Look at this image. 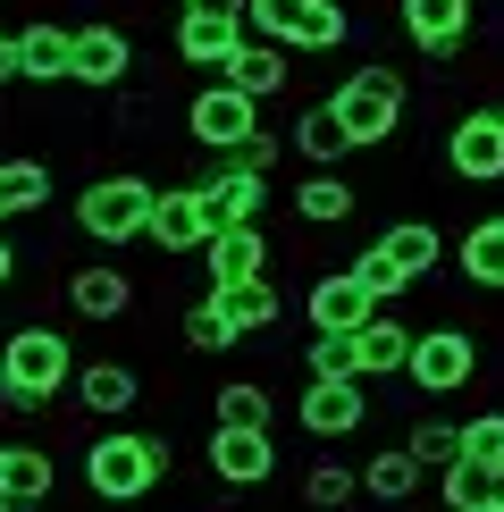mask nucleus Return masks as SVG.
Here are the masks:
<instances>
[{"label": "nucleus", "instance_id": "obj_10", "mask_svg": "<svg viewBox=\"0 0 504 512\" xmlns=\"http://www.w3.org/2000/svg\"><path fill=\"white\" fill-rule=\"evenodd\" d=\"M185 185L210 202V219H219V227H252L269 210V177H261V168H244L236 152H202V168Z\"/></svg>", "mask_w": 504, "mask_h": 512}, {"label": "nucleus", "instance_id": "obj_12", "mask_svg": "<svg viewBox=\"0 0 504 512\" xmlns=\"http://www.w3.org/2000/svg\"><path fill=\"white\" fill-rule=\"evenodd\" d=\"M126 76H135V34H126L118 17H84L76 51H68V84H84V93H118Z\"/></svg>", "mask_w": 504, "mask_h": 512}, {"label": "nucleus", "instance_id": "obj_29", "mask_svg": "<svg viewBox=\"0 0 504 512\" xmlns=\"http://www.w3.org/2000/svg\"><path fill=\"white\" fill-rule=\"evenodd\" d=\"M378 244H387V261L404 269L412 286H420V277H437V269H446V236H437L429 219H387V227H378Z\"/></svg>", "mask_w": 504, "mask_h": 512}, {"label": "nucleus", "instance_id": "obj_39", "mask_svg": "<svg viewBox=\"0 0 504 512\" xmlns=\"http://www.w3.org/2000/svg\"><path fill=\"white\" fill-rule=\"evenodd\" d=\"M17 269H26V261H17V244H9V236H0V294H9V286H17Z\"/></svg>", "mask_w": 504, "mask_h": 512}, {"label": "nucleus", "instance_id": "obj_35", "mask_svg": "<svg viewBox=\"0 0 504 512\" xmlns=\"http://www.w3.org/2000/svg\"><path fill=\"white\" fill-rule=\"evenodd\" d=\"M462 462H479V471H496V462H504V403H488V412L462 420Z\"/></svg>", "mask_w": 504, "mask_h": 512}, {"label": "nucleus", "instance_id": "obj_4", "mask_svg": "<svg viewBox=\"0 0 504 512\" xmlns=\"http://www.w3.org/2000/svg\"><path fill=\"white\" fill-rule=\"evenodd\" d=\"M152 194H160V185L143 177V168H110V177H93L76 194V236L101 244V252L143 244V227H152Z\"/></svg>", "mask_w": 504, "mask_h": 512}, {"label": "nucleus", "instance_id": "obj_17", "mask_svg": "<svg viewBox=\"0 0 504 512\" xmlns=\"http://www.w3.org/2000/svg\"><path fill=\"white\" fill-rule=\"evenodd\" d=\"M370 311H387V303H378V294H370L353 269H320V277L303 286V319H311L320 336H353Z\"/></svg>", "mask_w": 504, "mask_h": 512}, {"label": "nucleus", "instance_id": "obj_18", "mask_svg": "<svg viewBox=\"0 0 504 512\" xmlns=\"http://www.w3.org/2000/svg\"><path fill=\"white\" fill-rule=\"evenodd\" d=\"M353 210H362V194H353L345 168H303V185H294V219H303L311 236H336V227H353Z\"/></svg>", "mask_w": 504, "mask_h": 512}, {"label": "nucleus", "instance_id": "obj_41", "mask_svg": "<svg viewBox=\"0 0 504 512\" xmlns=\"http://www.w3.org/2000/svg\"><path fill=\"white\" fill-rule=\"evenodd\" d=\"M0 84H17V34H0Z\"/></svg>", "mask_w": 504, "mask_h": 512}, {"label": "nucleus", "instance_id": "obj_19", "mask_svg": "<svg viewBox=\"0 0 504 512\" xmlns=\"http://www.w3.org/2000/svg\"><path fill=\"white\" fill-rule=\"evenodd\" d=\"M244 34H252L244 17H202V9H177V26H168V51H177L185 68H210V76H219V68H227V51H236Z\"/></svg>", "mask_w": 504, "mask_h": 512}, {"label": "nucleus", "instance_id": "obj_37", "mask_svg": "<svg viewBox=\"0 0 504 512\" xmlns=\"http://www.w3.org/2000/svg\"><path fill=\"white\" fill-rule=\"evenodd\" d=\"M294 361H303V378H353V336H320L311 328Z\"/></svg>", "mask_w": 504, "mask_h": 512}, {"label": "nucleus", "instance_id": "obj_30", "mask_svg": "<svg viewBox=\"0 0 504 512\" xmlns=\"http://www.w3.org/2000/svg\"><path fill=\"white\" fill-rule=\"evenodd\" d=\"M51 487H59V462L42 454V445H9V504L42 512V504H51Z\"/></svg>", "mask_w": 504, "mask_h": 512}, {"label": "nucleus", "instance_id": "obj_26", "mask_svg": "<svg viewBox=\"0 0 504 512\" xmlns=\"http://www.w3.org/2000/svg\"><path fill=\"white\" fill-rule=\"evenodd\" d=\"M420 479H429V471L412 462V445H378V454L362 462V496H370L378 512H404V504L420 496Z\"/></svg>", "mask_w": 504, "mask_h": 512}, {"label": "nucleus", "instance_id": "obj_25", "mask_svg": "<svg viewBox=\"0 0 504 512\" xmlns=\"http://www.w3.org/2000/svg\"><path fill=\"white\" fill-rule=\"evenodd\" d=\"M286 160H303V168H345V160H353V143H345V126H336L328 101H303V110H294Z\"/></svg>", "mask_w": 504, "mask_h": 512}, {"label": "nucleus", "instance_id": "obj_9", "mask_svg": "<svg viewBox=\"0 0 504 512\" xmlns=\"http://www.w3.org/2000/svg\"><path fill=\"white\" fill-rule=\"evenodd\" d=\"M362 420H370V378H303V395H294V429L311 445H345Z\"/></svg>", "mask_w": 504, "mask_h": 512}, {"label": "nucleus", "instance_id": "obj_38", "mask_svg": "<svg viewBox=\"0 0 504 512\" xmlns=\"http://www.w3.org/2000/svg\"><path fill=\"white\" fill-rule=\"evenodd\" d=\"M236 160H244V168H261V177H269V168L286 160V135H278V126H252V135L236 143Z\"/></svg>", "mask_w": 504, "mask_h": 512}, {"label": "nucleus", "instance_id": "obj_45", "mask_svg": "<svg viewBox=\"0 0 504 512\" xmlns=\"http://www.w3.org/2000/svg\"><path fill=\"white\" fill-rule=\"evenodd\" d=\"M0 512H26V504H9V496H0Z\"/></svg>", "mask_w": 504, "mask_h": 512}, {"label": "nucleus", "instance_id": "obj_1", "mask_svg": "<svg viewBox=\"0 0 504 512\" xmlns=\"http://www.w3.org/2000/svg\"><path fill=\"white\" fill-rule=\"evenodd\" d=\"M68 387H76V345L51 319H17L0 336V420H26L42 403H59Z\"/></svg>", "mask_w": 504, "mask_h": 512}, {"label": "nucleus", "instance_id": "obj_36", "mask_svg": "<svg viewBox=\"0 0 504 512\" xmlns=\"http://www.w3.org/2000/svg\"><path fill=\"white\" fill-rule=\"evenodd\" d=\"M345 269H353V277H362V286L378 294V303H395V294H412V277H404V269H395V261H387V244H378V236H370L362 252H353V261H345Z\"/></svg>", "mask_w": 504, "mask_h": 512}, {"label": "nucleus", "instance_id": "obj_8", "mask_svg": "<svg viewBox=\"0 0 504 512\" xmlns=\"http://www.w3.org/2000/svg\"><path fill=\"white\" fill-rule=\"evenodd\" d=\"M404 42L429 68H454V59H471V42H479V0H404Z\"/></svg>", "mask_w": 504, "mask_h": 512}, {"label": "nucleus", "instance_id": "obj_5", "mask_svg": "<svg viewBox=\"0 0 504 512\" xmlns=\"http://www.w3.org/2000/svg\"><path fill=\"white\" fill-rule=\"evenodd\" d=\"M244 26L278 51H345L353 9L345 0H244Z\"/></svg>", "mask_w": 504, "mask_h": 512}, {"label": "nucleus", "instance_id": "obj_44", "mask_svg": "<svg viewBox=\"0 0 504 512\" xmlns=\"http://www.w3.org/2000/svg\"><path fill=\"white\" fill-rule=\"evenodd\" d=\"M471 512H504V504H496V496H488V504H471Z\"/></svg>", "mask_w": 504, "mask_h": 512}, {"label": "nucleus", "instance_id": "obj_40", "mask_svg": "<svg viewBox=\"0 0 504 512\" xmlns=\"http://www.w3.org/2000/svg\"><path fill=\"white\" fill-rule=\"evenodd\" d=\"M185 9H202V17H244V0H185Z\"/></svg>", "mask_w": 504, "mask_h": 512}, {"label": "nucleus", "instance_id": "obj_33", "mask_svg": "<svg viewBox=\"0 0 504 512\" xmlns=\"http://www.w3.org/2000/svg\"><path fill=\"white\" fill-rule=\"evenodd\" d=\"M404 445H412V462H420V471H446V462L462 454V420L412 412V429H404Z\"/></svg>", "mask_w": 504, "mask_h": 512}, {"label": "nucleus", "instance_id": "obj_13", "mask_svg": "<svg viewBox=\"0 0 504 512\" xmlns=\"http://www.w3.org/2000/svg\"><path fill=\"white\" fill-rule=\"evenodd\" d=\"M446 177H462V185H504V118L479 101V110H462L454 126H446Z\"/></svg>", "mask_w": 504, "mask_h": 512}, {"label": "nucleus", "instance_id": "obj_16", "mask_svg": "<svg viewBox=\"0 0 504 512\" xmlns=\"http://www.w3.org/2000/svg\"><path fill=\"white\" fill-rule=\"evenodd\" d=\"M76 412L84 420H126L143 403V370L135 361H118V353H93V361H76Z\"/></svg>", "mask_w": 504, "mask_h": 512}, {"label": "nucleus", "instance_id": "obj_42", "mask_svg": "<svg viewBox=\"0 0 504 512\" xmlns=\"http://www.w3.org/2000/svg\"><path fill=\"white\" fill-rule=\"evenodd\" d=\"M488 496H496V504H504V462H496V471H488Z\"/></svg>", "mask_w": 504, "mask_h": 512}, {"label": "nucleus", "instance_id": "obj_43", "mask_svg": "<svg viewBox=\"0 0 504 512\" xmlns=\"http://www.w3.org/2000/svg\"><path fill=\"white\" fill-rule=\"evenodd\" d=\"M0 496H9V445H0Z\"/></svg>", "mask_w": 504, "mask_h": 512}, {"label": "nucleus", "instance_id": "obj_27", "mask_svg": "<svg viewBox=\"0 0 504 512\" xmlns=\"http://www.w3.org/2000/svg\"><path fill=\"white\" fill-rule=\"evenodd\" d=\"M34 210H51V160L0 152V227H9V219H34Z\"/></svg>", "mask_w": 504, "mask_h": 512}, {"label": "nucleus", "instance_id": "obj_15", "mask_svg": "<svg viewBox=\"0 0 504 512\" xmlns=\"http://www.w3.org/2000/svg\"><path fill=\"white\" fill-rule=\"evenodd\" d=\"M210 236H219V219H210V202L194 194V185H160V194H152V227H143L152 252L185 261V252H202Z\"/></svg>", "mask_w": 504, "mask_h": 512}, {"label": "nucleus", "instance_id": "obj_28", "mask_svg": "<svg viewBox=\"0 0 504 512\" xmlns=\"http://www.w3.org/2000/svg\"><path fill=\"white\" fill-rule=\"evenodd\" d=\"M210 303L227 311V328L236 336H269L286 319V294L269 286V277H244V286H210Z\"/></svg>", "mask_w": 504, "mask_h": 512}, {"label": "nucleus", "instance_id": "obj_23", "mask_svg": "<svg viewBox=\"0 0 504 512\" xmlns=\"http://www.w3.org/2000/svg\"><path fill=\"white\" fill-rule=\"evenodd\" d=\"M202 269H210V286L269 277V236H261V219H252V227H219V236L202 244ZM210 286H202V294H210Z\"/></svg>", "mask_w": 504, "mask_h": 512}, {"label": "nucleus", "instance_id": "obj_47", "mask_svg": "<svg viewBox=\"0 0 504 512\" xmlns=\"http://www.w3.org/2000/svg\"><path fill=\"white\" fill-rule=\"evenodd\" d=\"M177 9H185V0H177Z\"/></svg>", "mask_w": 504, "mask_h": 512}, {"label": "nucleus", "instance_id": "obj_7", "mask_svg": "<svg viewBox=\"0 0 504 512\" xmlns=\"http://www.w3.org/2000/svg\"><path fill=\"white\" fill-rule=\"evenodd\" d=\"M202 471H210L219 496H252V487H269V479H278V429H236V420H210Z\"/></svg>", "mask_w": 504, "mask_h": 512}, {"label": "nucleus", "instance_id": "obj_22", "mask_svg": "<svg viewBox=\"0 0 504 512\" xmlns=\"http://www.w3.org/2000/svg\"><path fill=\"white\" fill-rule=\"evenodd\" d=\"M236 93H252V101H278L286 84H294V51H278V42H261V34H244L236 51H227V68H219Z\"/></svg>", "mask_w": 504, "mask_h": 512}, {"label": "nucleus", "instance_id": "obj_20", "mask_svg": "<svg viewBox=\"0 0 504 512\" xmlns=\"http://www.w3.org/2000/svg\"><path fill=\"white\" fill-rule=\"evenodd\" d=\"M454 269H462L471 294H504V210H479L454 236Z\"/></svg>", "mask_w": 504, "mask_h": 512}, {"label": "nucleus", "instance_id": "obj_46", "mask_svg": "<svg viewBox=\"0 0 504 512\" xmlns=\"http://www.w3.org/2000/svg\"><path fill=\"white\" fill-rule=\"evenodd\" d=\"M488 110H496V118H504V93H496V101H488Z\"/></svg>", "mask_w": 504, "mask_h": 512}, {"label": "nucleus", "instance_id": "obj_3", "mask_svg": "<svg viewBox=\"0 0 504 512\" xmlns=\"http://www.w3.org/2000/svg\"><path fill=\"white\" fill-rule=\"evenodd\" d=\"M328 110H336V126H345L353 152H378V143L404 126L412 84H404V68H387V59H362V68H345L328 84Z\"/></svg>", "mask_w": 504, "mask_h": 512}, {"label": "nucleus", "instance_id": "obj_24", "mask_svg": "<svg viewBox=\"0 0 504 512\" xmlns=\"http://www.w3.org/2000/svg\"><path fill=\"white\" fill-rule=\"evenodd\" d=\"M404 353H412V328L395 311H370L362 328H353V378H404Z\"/></svg>", "mask_w": 504, "mask_h": 512}, {"label": "nucleus", "instance_id": "obj_2", "mask_svg": "<svg viewBox=\"0 0 504 512\" xmlns=\"http://www.w3.org/2000/svg\"><path fill=\"white\" fill-rule=\"evenodd\" d=\"M168 462H177V445H168V437H152V429H118V420H110V429L84 445V496L126 512V504H143V496L168 479Z\"/></svg>", "mask_w": 504, "mask_h": 512}, {"label": "nucleus", "instance_id": "obj_32", "mask_svg": "<svg viewBox=\"0 0 504 512\" xmlns=\"http://www.w3.org/2000/svg\"><path fill=\"white\" fill-rule=\"evenodd\" d=\"M353 496H362V471H345L336 454H320V462L303 471V512H345Z\"/></svg>", "mask_w": 504, "mask_h": 512}, {"label": "nucleus", "instance_id": "obj_6", "mask_svg": "<svg viewBox=\"0 0 504 512\" xmlns=\"http://www.w3.org/2000/svg\"><path fill=\"white\" fill-rule=\"evenodd\" d=\"M471 378H479V336L471 328H454V319H446V328H412V353H404V387L412 395H462V387H471Z\"/></svg>", "mask_w": 504, "mask_h": 512}, {"label": "nucleus", "instance_id": "obj_34", "mask_svg": "<svg viewBox=\"0 0 504 512\" xmlns=\"http://www.w3.org/2000/svg\"><path fill=\"white\" fill-rule=\"evenodd\" d=\"M177 336H185V353H236V328H227V311L210 303V294L177 319Z\"/></svg>", "mask_w": 504, "mask_h": 512}, {"label": "nucleus", "instance_id": "obj_31", "mask_svg": "<svg viewBox=\"0 0 504 512\" xmlns=\"http://www.w3.org/2000/svg\"><path fill=\"white\" fill-rule=\"evenodd\" d=\"M210 420H236V429H278V403H269L261 378H227V387L210 395Z\"/></svg>", "mask_w": 504, "mask_h": 512}, {"label": "nucleus", "instance_id": "obj_11", "mask_svg": "<svg viewBox=\"0 0 504 512\" xmlns=\"http://www.w3.org/2000/svg\"><path fill=\"white\" fill-rule=\"evenodd\" d=\"M261 126V101L252 93H236V84H202V93H185V143L194 152H236V143Z\"/></svg>", "mask_w": 504, "mask_h": 512}, {"label": "nucleus", "instance_id": "obj_21", "mask_svg": "<svg viewBox=\"0 0 504 512\" xmlns=\"http://www.w3.org/2000/svg\"><path fill=\"white\" fill-rule=\"evenodd\" d=\"M68 51H76V26H59V17H34V26H17V84H68Z\"/></svg>", "mask_w": 504, "mask_h": 512}, {"label": "nucleus", "instance_id": "obj_14", "mask_svg": "<svg viewBox=\"0 0 504 512\" xmlns=\"http://www.w3.org/2000/svg\"><path fill=\"white\" fill-rule=\"evenodd\" d=\"M135 303H143V286L126 277L118 252H101V261L68 269V311H76V319H93V328H118V319H135Z\"/></svg>", "mask_w": 504, "mask_h": 512}]
</instances>
